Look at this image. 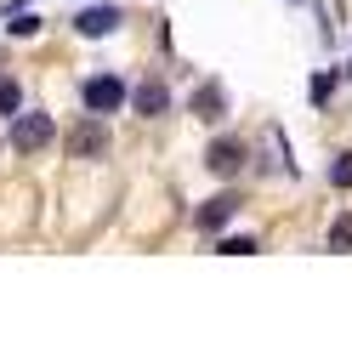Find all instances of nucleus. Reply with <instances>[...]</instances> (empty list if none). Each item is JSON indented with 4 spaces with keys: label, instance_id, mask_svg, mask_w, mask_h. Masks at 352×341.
<instances>
[{
    "label": "nucleus",
    "instance_id": "14",
    "mask_svg": "<svg viewBox=\"0 0 352 341\" xmlns=\"http://www.w3.org/2000/svg\"><path fill=\"white\" fill-rule=\"evenodd\" d=\"M329 91H336V74H318V80H313V103H324Z\"/></svg>",
    "mask_w": 352,
    "mask_h": 341
},
{
    "label": "nucleus",
    "instance_id": "8",
    "mask_svg": "<svg viewBox=\"0 0 352 341\" xmlns=\"http://www.w3.org/2000/svg\"><path fill=\"white\" fill-rule=\"evenodd\" d=\"M193 114H199V120H222V91L199 85V91H193Z\"/></svg>",
    "mask_w": 352,
    "mask_h": 341
},
{
    "label": "nucleus",
    "instance_id": "6",
    "mask_svg": "<svg viewBox=\"0 0 352 341\" xmlns=\"http://www.w3.org/2000/svg\"><path fill=\"white\" fill-rule=\"evenodd\" d=\"M205 165H210L216 176H233L239 165H245V148H239L233 136H222V143H210V154H205Z\"/></svg>",
    "mask_w": 352,
    "mask_h": 341
},
{
    "label": "nucleus",
    "instance_id": "3",
    "mask_svg": "<svg viewBox=\"0 0 352 341\" xmlns=\"http://www.w3.org/2000/svg\"><path fill=\"white\" fill-rule=\"evenodd\" d=\"M120 23H125V12H120V6H91V12H80V17H74V34L102 40V34H114Z\"/></svg>",
    "mask_w": 352,
    "mask_h": 341
},
{
    "label": "nucleus",
    "instance_id": "4",
    "mask_svg": "<svg viewBox=\"0 0 352 341\" xmlns=\"http://www.w3.org/2000/svg\"><path fill=\"white\" fill-rule=\"evenodd\" d=\"M233 211H239V194H216V199L199 205V227L205 234H222V227L233 222Z\"/></svg>",
    "mask_w": 352,
    "mask_h": 341
},
{
    "label": "nucleus",
    "instance_id": "5",
    "mask_svg": "<svg viewBox=\"0 0 352 341\" xmlns=\"http://www.w3.org/2000/svg\"><path fill=\"white\" fill-rule=\"evenodd\" d=\"M102 148H108L102 120H85V125H74V131H69V154H85V159H91V154H102Z\"/></svg>",
    "mask_w": 352,
    "mask_h": 341
},
{
    "label": "nucleus",
    "instance_id": "13",
    "mask_svg": "<svg viewBox=\"0 0 352 341\" xmlns=\"http://www.w3.org/2000/svg\"><path fill=\"white\" fill-rule=\"evenodd\" d=\"M12 34H40V17L34 12H17L12 17Z\"/></svg>",
    "mask_w": 352,
    "mask_h": 341
},
{
    "label": "nucleus",
    "instance_id": "9",
    "mask_svg": "<svg viewBox=\"0 0 352 341\" xmlns=\"http://www.w3.org/2000/svg\"><path fill=\"white\" fill-rule=\"evenodd\" d=\"M329 182H336V188H352V148L336 154V165H329Z\"/></svg>",
    "mask_w": 352,
    "mask_h": 341
},
{
    "label": "nucleus",
    "instance_id": "15",
    "mask_svg": "<svg viewBox=\"0 0 352 341\" xmlns=\"http://www.w3.org/2000/svg\"><path fill=\"white\" fill-rule=\"evenodd\" d=\"M346 74H352V63H346Z\"/></svg>",
    "mask_w": 352,
    "mask_h": 341
},
{
    "label": "nucleus",
    "instance_id": "12",
    "mask_svg": "<svg viewBox=\"0 0 352 341\" xmlns=\"http://www.w3.org/2000/svg\"><path fill=\"white\" fill-rule=\"evenodd\" d=\"M17 103H23V91H17L12 80H0V114H17Z\"/></svg>",
    "mask_w": 352,
    "mask_h": 341
},
{
    "label": "nucleus",
    "instance_id": "7",
    "mask_svg": "<svg viewBox=\"0 0 352 341\" xmlns=\"http://www.w3.org/2000/svg\"><path fill=\"white\" fill-rule=\"evenodd\" d=\"M170 108V91L160 85V80H148L142 91H137V114H165Z\"/></svg>",
    "mask_w": 352,
    "mask_h": 341
},
{
    "label": "nucleus",
    "instance_id": "1",
    "mask_svg": "<svg viewBox=\"0 0 352 341\" xmlns=\"http://www.w3.org/2000/svg\"><path fill=\"white\" fill-rule=\"evenodd\" d=\"M57 136V125H52V114H23V120L12 125V148L17 154H40Z\"/></svg>",
    "mask_w": 352,
    "mask_h": 341
},
{
    "label": "nucleus",
    "instance_id": "2",
    "mask_svg": "<svg viewBox=\"0 0 352 341\" xmlns=\"http://www.w3.org/2000/svg\"><path fill=\"white\" fill-rule=\"evenodd\" d=\"M80 97H85L91 114H114V108L125 103V80H120V74H97V80H85Z\"/></svg>",
    "mask_w": 352,
    "mask_h": 341
},
{
    "label": "nucleus",
    "instance_id": "11",
    "mask_svg": "<svg viewBox=\"0 0 352 341\" xmlns=\"http://www.w3.org/2000/svg\"><path fill=\"white\" fill-rule=\"evenodd\" d=\"M250 250H261V245H256V239H245V234L222 239V256H250Z\"/></svg>",
    "mask_w": 352,
    "mask_h": 341
},
{
    "label": "nucleus",
    "instance_id": "10",
    "mask_svg": "<svg viewBox=\"0 0 352 341\" xmlns=\"http://www.w3.org/2000/svg\"><path fill=\"white\" fill-rule=\"evenodd\" d=\"M329 245H336V250H352V216H336V227H329Z\"/></svg>",
    "mask_w": 352,
    "mask_h": 341
}]
</instances>
